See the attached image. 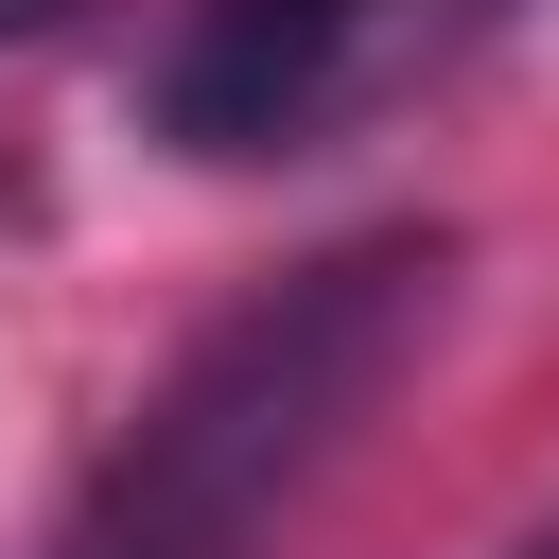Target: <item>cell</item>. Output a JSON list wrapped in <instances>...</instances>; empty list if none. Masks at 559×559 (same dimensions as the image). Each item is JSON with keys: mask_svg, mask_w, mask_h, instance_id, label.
Here are the masks:
<instances>
[{"mask_svg": "<svg viewBox=\"0 0 559 559\" xmlns=\"http://www.w3.org/2000/svg\"><path fill=\"white\" fill-rule=\"evenodd\" d=\"M437 297H454V245L437 227H367V245L262 280L245 314H210L175 349V384L70 489L52 559H262L297 524V489L367 437V402L437 349Z\"/></svg>", "mask_w": 559, "mask_h": 559, "instance_id": "6da1fadb", "label": "cell"}, {"mask_svg": "<svg viewBox=\"0 0 559 559\" xmlns=\"http://www.w3.org/2000/svg\"><path fill=\"white\" fill-rule=\"evenodd\" d=\"M489 559H559V507H524V524H507V542H489Z\"/></svg>", "mask_w": 559, "mask_h": 559, "instance_id": "277c9868", "label": "cell"}, {"mask_svg": "<svg viewBox=\"0 0 559 559\" xmlns=\"http://www.w3.org/2000/svg\"><path fill=\"white\" fill-rule=\"evenodd\" d=\"M472 35H489V0H192L175 52L140 70V122L192 175H262V157L349 140L367 105H402Z\"/></svg>", "mask_w": 559, "mask_h": 559, "instance_id": "7a4b0ae2", "label": "cell"}, {"mask_svg": "<svg viewBox=\"0 0 559 559\" xmlns=\"http://www.w3.org/2000/svg\"><path fill=\"white\" fill-rule=\"evenodd\" d=\"M87 0H0V52H35V35H70Z\"/></svg>", "mask_w": 559, "mask_h": 559, "instance_id": "3957f363", "label": "cell"}]
</instances>
